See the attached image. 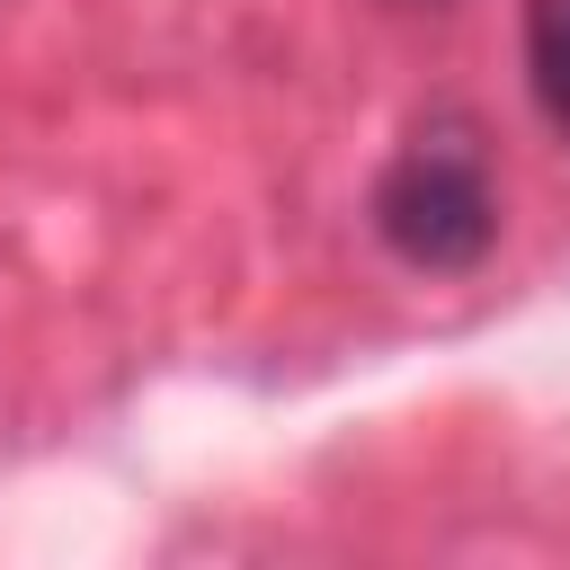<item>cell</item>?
Instances as JSON below:
<instances>
[{
    "label": "cell",
    "instance_id": "obj_1",
    "mask_svg": "<svg viewBox=\"0 0 570 570\" xmlns=\"http://www.w3.org/2000/svg\"><path fill=\"white\" fill-rule=\"evenodd\" d=\"M374 240L419 276H472L499 249V178L490 142L463 107H436L410 125V142L374 178Z\"/></svg>",
    "mask_w": 570,
    "mask_h": 570
},
{
    "label": "cell",
    "instance_id": "obj_2",
    "mask_svg": "<svg viewBox=\"0 0 570 570\" xmlns=\"http://www.w3.org/2000/svg\"><path fill=\"white\" fill-rule=\"evenodd\" d=\"M525 89L570 142V0H525Z\"/></svg>",
    "mask_w": 570,
    "mask_h": 570
},
{
    "label": "cell",
    "instance_id": "obj_3",
    "mask_svg": "<svg viewBox=\"0 0 570 570\" xmlns=\"http://www.w3.org/2000/svg\"><path fill=\"white\" fill-rule=\"evenodd\" d=\"M392 9H445V0H392Z\"/></svg>",
    "mask_w": 570,
    "mask_h": 570
}]
</instances>
